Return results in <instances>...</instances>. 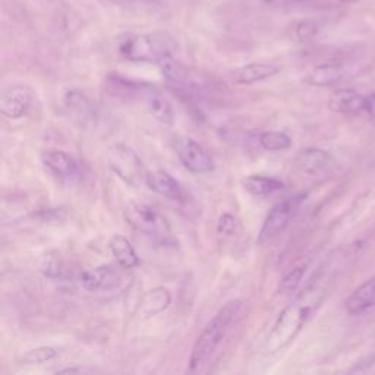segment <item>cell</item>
Wrapping results in <instances>:
<instances>
[{
	"label": "cell",
	"mask_w": 375,
	"mask_h": 375,
	"mask_svg": "<svg viewBox=\"0 0 375 375\" xmlns=\"http://www.w3.org/2000/svg\"><path fill=\"white\" fill-rule=\"evenodd\" d=\"M243 310L242 301H232L227 302L225 307L208 321L201 334L195 340L191 359H190V371L196 372L201 371L207 363L213 359L214 354L225 342L227 337L230 327L234 324Z\"/></svg>",
	"instance_id": "cell-1"
},
{
	"label": "cell",
	"mask_w": 375,
	"mask_h": 375,
	"mask_svg": "<svg viewBox=\"0 0 375 375\" xmlns=\"http://www.w3.org/2000/svg\"><path fill=\"white\" fill-rule=\"evenodd\" d=\"M121 56L132 62H156L173 56L176 40L166 32L131 34L119 41Z\"/></svg>",
	"instance_id": "cell-2"
},
{
	"label": "cell",
	"mask_w": 375,
	"mask_h": 375,
	"mask_svg": "<svg viewBox=\"0 0 375 375\" xmlns=\"http://www.w3.org/2000/svg\"><path fill=\"white\" fill-rule=\"evenodd\" d=\"M312 307L314 303L310 299V292H303L295 302L281 311L267 338V349L270 352H277L287 346L308 320Z\"/></svg>",
	"instance_id": "cell-3"
},
{
	"label": "cell",
	"mask_w": 375,
	"mask_h": 375,
	"mask_svg": "<svg viewBox=\"0 0 375 375\" xmlns=\"http://www.w3.org/2000/svg\"><path fill=\"white\" fill-rule=\"evenodd\" d=\"M108 161L110 169L128 185L138 186L145 182L147 172L136 152L125 144H114L108 151Z\"/></svg>",
	"instance_id": "cell-4"
},
{
	"label": "cell",
	"mask_w": 375,
	"mask_h": 375,
	"mask_svg": "<svg viewBox=\"0 0 375 375\" xmlns=\"http://www.w3.org/2000/svg\"><path fill=\"white\" fill-rule=\"evenodd\" d=\"M125 219L136 232L151 238H164L169 234V223L157 210L144 203H129L125 208Z\"/></svg>",
	"instance_id": "cell-5"
},
{
	"label": "cell",
	"mask_w": 375,
	"mask_h": 375,
	"mask_svg": "<svg viewBox=\"0 0 375 375\" xmlns=\"http://www.w3.org/2000/svg\"><path fill=\"white\" fill-rule=\"evenodd\" d=\"M303 199H305V195L290 196L283 199V201L277 203L272 210H270V213L267 214L261 226L260 234H258V242L260 243L267 242L283 232L289 226L292 219L296 216L298 210L301 208L303 203Z\"/></svg>",
	"instance_id": "cell-6"
},
{
	"label": "cell",
	"mask_w": 375,
	"mask_h": 375,
	"mask_svg": "<svg viewBox=\"0 0 375 375\" xmlns=\"http://www.w3.org/2000/svg\"><path fill=\"white\" fill-rule=\"evenodd\" d=\"M176 154L181 163L192 173H210L214 169V161L192 138H179L176 141Z\"/></svg>",
	"instance_id": "cell-7"
},
{
	"label": "cell",
	"mask_w": 375,
	"mask_h": 375,
	"mask_svg": "<svg viewBox=\"0 0 375 375\" xmlns=\"http://www.w3.org/2000/svg\"><path fill=\"white\" fill-rule=\"evenodd\" d=\"M295 168L307 176H324L330 173L334 169V159L330 152H327L321 148H307L302 150L295 159Z\"/></svg>",
	"instance_id": "cell-8"
},
{
	"label": "cell",
	"mask_w": 375,
	"mask_h": 375,
	"mask_svg": "<svg viewBox=\"0 0 375 375\" xmlns=\"http://www.w3.org/2000/svg\"><path fill=\"white\" fill-rule=\"evenodd\" d=\"M32 104V91L27 87H12L0 99V113L9 119H21Z\"/></svg>",
	"instance_id": "cell-9"
},
{
	"label": "cell",
	"mask_w": 375,
	"mask_h": 375,
	"mask_svg": "<svg viewBox=\"0 0 375 375\" xmlns=\"http://www.w3.org/2000/svg\"><path fill=\"white\" fill-rule=\"evenodd\" d=\"M41 161L54 176L61 179H74L79 173L78 161L62 150H47L41 154Z\"/></svg>",
	"instance_id": "cell-10"
},
{
	"label": "cell",
	"mask_w": 375,
	"mask_h": 375,
	"mask_svg": "<svg viewBox=\"0 0 375 375\" xmlns=\"http://www.w3.org/2000/svg\"><path fill=\"white\" fill-rule=\"evenodd\" d=\"M328 109L338 114H358L367 110V97L355 90H337L328 99Z\"/></svg>",
	"instance_id": "cell-11"
},
{
	"label": "cell",
	"mask_w": 375,
	"mask_h": 375,
	"mask_svg": "<svg viewBox=\"0 0 375 375\" xmlns=\"http://www.w3.org/2000/svg\"><path fill=\"white\" fill-rule=\"evenodd\" d=\"M172 303V295L166 287H154L145 292L139 299L136 307V316L141 320H148L151 316L166 311Z\"/></svg>",
	"instance_id": "cell-12"
},
{
	"label": "cell",
	"mask_w": 375,
	"mask_h": 375,
	"mask_svg": "<svg viewBox=\"0 0 375 375\" xmlns=\"http://www.w3.org/2000/svg\"><path fill=\"white\" fill-rule=\"evenodd\" d=\"M79 283L82 289H85L88 292H97L116 287L119 285V276L114 273V270L112 267L100 265L82 273L79 277Z\"/></svg>",
	"instance_id": "cell-13"
},
{
	"label": "cell",
	"mask_w": 375,
	"mask_h": 375,
	"mask_svg": "<svg viewBox=\"0 0 375 375\" xmlns=\"http://www.w3.org/2000/svg\"><path fill=\"white\" fill-rule=\"evenodd\" d=\"M145 183L152 192H156L164 198L174 199L176 201V199H181L183 196L181 183L166 170L147 172Z\"/></svg>",
	"instance_id": "cell-14"
},
{
	"label": "cell",
	"mask_w": 375,
	"mask_h": 375,
	"mask_svg": "<svg viewBox=\"0 0 375 375\" xmlns=\"http://www.w3.org/2000/svg\"><path fill=\"white\" fill-rule=\"evenodd\" d=\"M347 70L338 63H323L311 69L305 77V82L314 87H332L343 81Z\"/></svg>",
	"instance_id": "cell-15"
},
{
	"label": "cell",
	"mask_w": 375,
	"mask_h": 375,
	"mask_svg": "<svg viewBox=\"0 0 375 375\" xmlns=\"http://www.w3.org/2000/svg\"><path fill=\"white\" fill-rule=\"evenodd\" d=\"M278 66L272 63H250L234 70L233 74V82L239 85H251L255 82H261L264 79L272 78L278 74Z\"/></svg>",
	"instance_id": "cell-16"
},
{
	"label": "cell",
	"mask_w": 375,
	"mask_h": 375,
	"mask_svg": "<svg viewBox=\"0 0 375 375\" xmlns=\"http://www.w3.org/2000/svg\"><path fill=\"white\" fill-rule=\"evenodd\" d=\"M375 307V276L362 283L346 301L349 314L356 315Z\"/></svg>",
	"instance_id": "cell-17"
},
{
	"label": "cell",
	"mask_w": 375,
	"mask_h": 375,
	"mask_svg": "<svg viewBox=\"0 0 375 375\" xmlns=\"http://www.w3.org/2000/svg\"><path fill=\"white\" fill-rule=\"evenodd\" d=\"M144 94H145L147 109L151 113V116L163 125H172L174 114H173L170 101L164 97L160 91L154 88L144 91Z\"/></svg>",
	"instance_id": "cell-18"
},
{
	"label": "cell",
	"mask_w": 375,
	"mask_h": 375,
	"mask_svg": "<svg viewBox=\"0 0 375 375\" xmlns=\"http://www.w3.org/2000/svg\"><path fill=\"white\" fill-rule=\"evenodd\" d=\"M109 248L121 267L131 270L139 265V256L135 248L122 234H114L109 242Z\"/></svg>",
	"instance_id": "cell-19"
},
{
	"label": "cell",
	"mask_w": 375,
	"mask_h": 375,
	"mask_svg": "<svg viewBox=\"0 0 375 375\" xmlns=\"http://www.w3.org/2000/svg\"><path fill=\"white\" fill-rule=\"evenodd\" d=\"M242 185L246 192H250L254 196H265L273 192L281 191L285 188V183L281 181L261 174L246 176L245 179H242Z\"/></svg>",
	"instance_id": "cell-20"
},
{
	"label": "cell",
	"mask_w": 375,
	"mask_h": 375,
	"mask_svg": "<svg viewBox=\"0 0 375 375\" xmlns=\"http://www.w3.org/2000/svg\"><path fill=\"white\" fill-rule=\"evenodd\" d=\"M159 66L161 69V74L170 82V84H173L176 87H182V85L188 84L186 68L176 61L173 56L164 57L163 61L159 62Z\"/></svg>",
	"instance_id": "cell-21"
},
{
	"label": "cell",
	"mask_w": 375,
	"mask_h": 375,
	"mask_svg": "<svg viewBox=\"0 0 375 375\" xmlns=\"http://www.w3.org/2000/svg\"><path fill=\"white\" fill-rule=\"evenodd\" d=\"M265 151H283L292 145V138L281 131H265L258 138Z\"/></svg>",
	"instance_id": "cell-22"
},
{
	"label": "cell",
	"mask_w": 375,
	"mask_h": 375,
	"mask_svg": "<svg viewBox=\"0 0 375 375\" xmlns=\"http://www.w3.org/2000/svg\"><path fill=\"white\" fill-rule=\"evenodd\" d=\"M57 356V350L50 346H40L35 349L27 350L26 354L21 356V362L26 365H39V363L49 362Z\"/></svg>",
	"instance_id": "cell-23"
},
{
	"label": "cell",
	"mask_w": 375,
	"mask_h": 375,
	"mask_svg": "<svg viewBox=\"0 0 375 375\" xmlns=\"http://www.w3.org/2000/svg\"><path fill=\"white\" fill-rule=\"evenodd\" d=\"M303 274H305V267L293 268L292 272H289L283 278H281L280 286H278L280 293H283V295H289V293L295 292L301 285Z\"/></svg>",
	"instance_id": "cell-24"
},
{
	"label": "cell",
	"mask_w": 375,
	"mask_h": 375,
	"mask_svg": "<svg viewBox=\"0 0 375 375\" xmlns=\"http://www.w3.org/2000/svg\"><path fill=\"white\" fill-rule=\"evenodd\" d=\"M316 32H318V23L314 19H302L293 28V35L298 41H310L315 37Z\"/></svg>",
	"instance_id": "cell-25"
},
{
	"label": "cell",
	"mask_w": 375,
	"mask_h": 375,
	"mask_svg": "<svg viewBox=\"0 0 375 375\" xmlns=\"http://www.w3.org/2000/svg\"><path fill=\"white\" fill-rule=\"evenodd\" d=\"M65 105H66V108L69 110L79 112V113L87 112L88 108H90L88 99L81 91H77V90L66 92V96H65Z\"/></svg>",
	"instance_id": "cell-26"
},
{
	"label": "cell",
	"mask_w": 375,
	"mask_h": 375,
	"mask_svg": "<svg viewBox=\"0 0 375 375\" xmlns=\"http://www.w3.org/2000/svg\"><path fill=\"white\" fill-rule=\"evenodd\" d=\"M234 217L229 213L226 214H223L219 220V225H217V230L220 234H230L234 229Z\"/></svg>",
	"instance_id": "cell-27"
},
{
	"label": "cell",
	"mask_w": 375,
	"mask_h": 375,
	"mask_svg": "<svg viewBox=\"0 0 375 375\" xmlns=\"http://www.w3.org/2000/svg\"><path fill=\"white\" fill-rule=\"evenodd\" d=\"M372 119H375V94L367 97V110H365Z\"/></svg>",
	"instance_id": "cell-28"
},
{
	"label": "cell",
	"mask_w": 375,
	"mask_h": 375,
	"mask_svg": "<svg viewBox=\"0 0 375 375\" xmlns=\"http://www.w3.org/2000/svg\"><path fill=\"white\" fill-rule=\"evenodd\" d=\"M92 369H90V368H81V367H77V368H65V369H61V371H59V372H61V374H75V372H78V374H84V372H91Z\"/></svg>",
	"instance_id": "cell-29"
},
{
	"label": "cell",
	"mask_w": 375,
	"mask_h": 375,
	"mask_svg": "<svg viewBox=\"0 0 375 375\" xmlns=\"http://www.w3.org/2000/svg\"><path fill=\"white\" fill-rule=\"evenodd\" d=\"M110 2H114V3H135V2H139V0H110Z\"/></svg>",
	"instance_id": "cell-30"
},
{
	"label": "cell",
	"mask_w": 375,
	"mask_h": 375,
	"mask_svg": "<svg viewBox=\"0 0 375 375\" xmlns=\"http://www.w3.org/2000/svg\"><path fill=\"white\" fill-rule=\"evenodd\" d=\"M342 2H356V0H342Z\"/></svg>",
	"instance_id": "cell-31"
}]
</instances>
